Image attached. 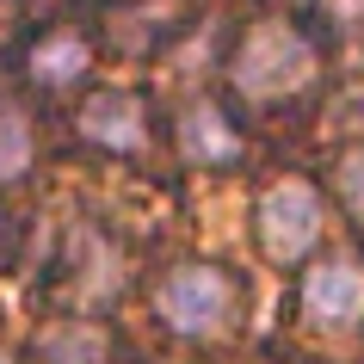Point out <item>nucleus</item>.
I'll list each match as a JSON object with an SVG mask.
<instances>
[{
	"label": "nucleus",
	"instance_id": "f257e3e1",
	"mask_svg": "<svg viewBox=\"0 0 364 364\" xmlns=\"http://www.w3.org/2000/svg\"><path fill=\"white\" fill-rule=\"evenodd\" d=\"M309 68H315V56H309V43L296 38V31H284V25H259L247 38V50H241V87H247L253 99H278L290 93V87H303Z\"/></svg>",
	"mask_w": 364,
	"mask_h": 364
},
{
	"label": "nucleus",
	"instance_id": "f03ea898",
	"mask_svg": "<svg viewBox=\"0 0 364 364\" xmlns=\"http://www.w3.org/2000/svg\"><path fill=\"white\" fill-rule=\"evenodd\" d=\"M161 315H167L179 333H216L229 321V284L216 278L210 266H186L161 284Z\"/></svg>",
	"mask_w": 364,
	"mask_h": 364
},
{
	"label": "nucleus",
	"instance_id": "7ed1b4c3",
	"mask_svg": "<svg viewBox=\"0 0 364 364\" xmlns=\"http://www.w3.org/2000/svg\"><path fill=\"white\" fill-rule=\"evenodd\" d=\"M315 235H321V204H315V192L296 186V179L272 186L266 204H259V241H266L278 259H296Z\"/></svg>",
	"mask_w": 364,
	"mask_h": 364
},
{
	"label": "nucleus",
	"instance_id": "20e7f679",
	"mask_svg": "<svg viewBox=\"0 0 364 364\" xmlns=\"http://www.w3.org/2000/svg\"><path fill=\"white\" fill-rule=\"evenodd\" d=\"M303 303H309V315H315L321 327L358 321V315H364V272L346 266V259H333V266H321V272H309Z\"/></svg>",
	"mask_w": 364,
	"mask_h": 364
},
{
	"label": "nucleus",
	"instance_id": "39448f33",
	"mask_svg": "<svg viewBox=\"0 0 364 364\" xmlns=\"http://www.w3.org/2000/svg\"><path fill=\"white\" fill-rule=\"evenodd\" d=\"M80 130L93 142H105V149H142V112H136L130 93H99L80 112Z\"/></svg>",
	"mask_w": 364,
	"mask_h": 364
},
{
	"label": "nucleus",
	"instance_id": "423d86ee",
	"mask_svg": "<svg viewBox=\"0 0 364 364\" xmlns=\"http://www.w3.org/2000/svg\"><path fill=\"white\" fill-rule=\"evenodd\" d=\"M186 154H192V161H229V154H235L229 124H223L210 105H198V112L186 117Z\"/></svg>",
	"mask_w": 364,
	"mask_h": 364
},
{
	"label": "nucleus",
	"instance_id": "0eeeda50",
	"mask_svg": "<svg viewBox=\"0 0 364 364\" xmlns=\"http://www.w3.org/2000/svg\"><path fill=\"white\" fill-rule=\"evenodd\" d=\"M50 364H105V333L99 327H62L50 333Z\"/></svg>",
	"mask_w": 364,
	"mask_h": 364
},
{
	"label": "nucleus",
	"instance_id": "6e6552de",
	"mask_svg": "<svg viewBox=\"0 0 364 364\" xmlns=\"http://www.w3.org/2000/svg\"><path fill=\"white\" fill-rule=\"evenodd\" d=\"M31 68H38V80H75L87 68V43L80 38H50V43H38Z\"/></svg>",
	"mask_w": 364,
	"mask_h": 364
},
{
	"label": "nucleus",
	"instance_id": "1a4fd4ad",
	"mask_svg": "<svg viewBox=\"0 0 364 364\" xmlns=\"http://www.w3.org/2000/svg\"><path fill=\"white\" fill-rule=\"evenodd\" d=\"M31 167V130L19 112H0V179H19Z\"/></svg>",
	"mask_w": 364,
	"mask_h": 364
},
{
	"label": "nucleus",
	"instance_id": "9d476101",
	"mask_svg": "<svg viewBox=\"0 0 364 364\" xmlns=\"http://www.w3.org/2000/svg\"><path fill=\"white\" fill-rule=\"evenodd\" d=\"M340 192H346V204H352L358 223H364V154H346L340 161Z\"/></svg>",
	"mask_w": 364,
	"mask_h": 364
},
{
	"label": "nucleus",
	"instance_id": "9b49d317",
	"mask_svg": "<svg viewBox=\"0 0 364 364\" xmlns=\"http://www.w3.org/2000/svg\"><path fill=\"white\" fill-rule=\"evenodd\" d=\"M333 13H340V19L346 13H364V0H333Z\"/></svg>",
	"mask_w": 364,
	"mask_h": 364
},
{
	"label": "nucleus",
	"instance_id": "f8f14e48",
	"mask_svg": "<svg viewBox=\"0 0 364 364\" xmlns=\"http://www.w3.org/2000/svg\"><path fill=\"white\" fill-rule=\"evenodd\" d=\"M0 364H13V358H0Z\"/></svg>",
	"mask_w": 364,
	"mask_h": 364
}]
</instances>
